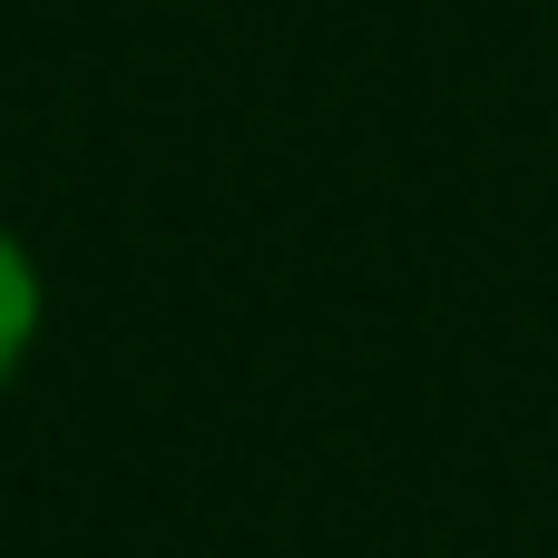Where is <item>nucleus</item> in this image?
Returning a JSON list of instances; mask_svg holds the SVG:
<instances>
[{"mask_svg": "<svg viewBox=\"0 0 558 558\" xmlns=\"http://www.w3.org/2000/svg\"><path fill=\"white\" fill-rule=\"evenodd\" d=\"M29 333H39V275H29V255H20V235L0 226V383L20 373V353H29Z\"/></svg>", "mask_w": 558, "mask_h": 558, "instance_id": "obj_1", "label": "nucleus"}]
</instances>
